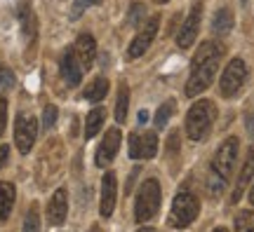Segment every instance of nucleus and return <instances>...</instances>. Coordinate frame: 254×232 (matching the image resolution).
Here are the masks:
<instances>
[{
    "mask_svg": "<svg viewBox=\"0 0 254 232\" xmlns=\"http://www.w3.org/2000/svg\"><path fill=\"white\" fill-rule=\"evenodd\" d=\"M158 24H160V17L155 14V17H151L148 21H146L144 26H141V31L136 33V38L132 40V45H129V49H127V56L129 59H136V56H141V54L151 47V43H153L155 33H158Z\"/></svg>",
    "mask_w": 254,
    "mask_h": 232,
    "instance_id": "9d476101",
    "label": "nucleus"
},
{
    "mask_svg": "<svg viewBox=\"0 0 254 232\" xmlns=\"http://www.w3.org/2000/svg\"><path fill=\"white\" fill-rule=\"evenodd\" d=\"M233 28V14H231V9H219V12H214V17H212V31L214 33H219V36H224V33H228Z\"/></svg>",
    "mask_w": 254,
    "mask_h": 232,
    "instance_id": "aec40b11",
    "label": "nucleus"
},
{
    "mask_svg": "<svg viewBox=\"0 0 254 232\" xmlns=\"http://www.w3.org/2000/svg\"><path fill=\"white\" fill-rule=\"evenodd\" d=\"M57 106H45V110H43V127L45 129H50V127L57 125Z\"/></svg>",
    "mask_w": 254,
    "mask_h": 232,
    "instance_id": "c756f323",
    "label": "nucleus"
},
{
    "mask_svg": "<svg viewBox=\"0 0 254 232\" xmlns=\"http://www.w3.org/2000/svg\"><path fill=\"white\" fill-rule=\"evenodd\" d=\"M214 232H228V230H226V228H217V230H214Z\"/></svg>",
    "mask_w": 254,
    "mask_h": 232,
    "instance_id": "58836bf2",
    "label": "nucleus"
},
{
    "mask_svg": "<svg viewBox=\"0 0 254 232\" xmlns=\"http://www.w3.org/2000/svg\"><path fill=\"white\" fill-rule=\"evenodd\" d=\"M14 87V73L9 68H0V92H7Z\"/></svg>",
    "mask_w": 254,
    "mask_h": 232,
    "instance_id": "cd10ccee",
    "label": "nucleus"
},
{
    "mask_svg": "<svg viewBox=\"0 0 254 232\" xmlns=\"http://www.w3.org/2000/svg\"><path fill=\"white\" fill-rule=\"evenodd\" d=\"M109 94V80L106 78H97V80H92L87 85V90L82 92V98H87L92 103H99L101 98H106Z\"/></svg>",
    "mask_w": 254,
    "mask_h": 232,
    "instance_id": "a211bd4d",
    "label": "nucleus"
},
{
    "mask_svg": "<svg viewBox=\"0 0 254 232\" xmlns=\"http://www.w3.org/2000/svg\"><path fill=\"white\" fill-rule=\"evenodd\" d=\"M221 56H224V47L219 43H202L200 45V49L193 56V63H190V75H189V82H186V96L189 98L200 96L212 85Z\"/></svg>",
    "mask_w": 254,
    "mask_h": 232,
    "instance_id": "f257e3e1",
    "label": "nucleus"
},
{
    "mask_svg": "<svg viewBox=\"0 0 254 232\" xmlns=\"http://www.w3.org/2000/svg\"><path fill=\"white\" fill-rule=\"evenodd\" d=\"M127 106H129V90H127V85L123 82L118 87V101H116V120L118 122H125Z\"/></svg>",
    "mask_w": 254,
    "mask_h": 232,
    "instance_id": "412c9836",
    "label": "nucleus"
},
{
    "mask_svg": "<svg viewBox=\"0 0 254 232\" xmlns=\"http://www.w3.org/2000/svg\"><path fill=\"white\" fill-rule=\"evenodd\" d=\"M104 117H106L104 108H94V110L87 113V120H85V139H92V136L99 134L101 125H104Z\"/></svg>",
    "mask_w": 254,
    "mask_h": 232,
    "instance_id": "6ab92c4d",
    "label": "nucleus"
},
{
    "mask_svg": "<svg viewBox=\"0 0 254 232\" xmlns=\"http://www.w3.org/2000/svg\"><path fill=\"white\" fill-rule=\"evenodd\" d=\"M59 71H62V78L68 87H78L80 85L82 68H80V63H78V59H75V54H73V47L64 52L62 61H59Z\"/></svg>",
    "mask_w": 254,
    "mask_h": 232,
    "instance_id": "4468645a",
    "label": "nucleus"
},
{
    "mask_svg": "<svg viewBox=\"0 0 254 232\" xmlns=\"http://www.w3.org/2000/svg\"><path fill=\"white\" fill-rule=\"evenodd\" d=\"M252 179H254V148L247 152L245 164H243V169H240V176H238V183H236V192H233V197H231V202H238V199L243 197L247 183H250Z\"/></svg>",
    "mask_w": 254,
    "mask_h": 232,
    "instance_id": "dca6fc26",
    "label": "nucleus"
},
{
    "mask_svg": "<svg viewBox=\"0 0 254 232\" xmlns=\"http://www.w3.org/2000/svg\"><path fill=\"white\" fill-rule=\"evenodd\" d=\"M38 136V120L31 115H19L17 117V125H14V143L21 155L31 152L33 143H36Z\"/></svg>",
    "mask_w": 254,
    "mask_h": 232,
    "instance_id": "0eeeda50",
    "label": "nucleus"
},
{
    "mask_svg": "<svg viewBox=\"0 0 254 232\" xmlns=\"http://www.w3.org/2000/svg\"><path fill=\"white\" fill-rule=\"evenodd\" d=\"M177 141H179V132H172V134H170V145H167L172 152L177 150Z\"/></svg>",
    "mask_w": 254,
    "mask_h": 232,
    "instance_id": "72a5a7b5",
    "label": "nucleus"
},
{
    "mask_svg": "<svg viewBox=\"0 0 254 232\" xmlns=\"http://www.w3.org/2000/svg\"><path fill=\"white\" fill-rule=\"evenodd\" d=\"M14 199H17V190L12 183L2 181L0 183V221H7L9 214H12V206H14Z\"/></svg>",
    "mask_w": 254,
    "mask_h": 232,
    "instance_id": "f3484780",
    "label": "nucleus"
},
{
    "mask_svg": "<svg viewBox=\"0 0 254 232\" xmlns=\"http://www.w3.org/2000/svg\"><path fill=\"white\" fill-rule=\"evenodd\" d=\"M200 19H202V5L198 2V5H193V9L189 12L186 21L182 24L179 33H177V45L182 47V49H189V47L195 43L198 31H200Z\"/></svg>",
    "mask_w": 254,
    "mask_h": 232,
    "instance_id": "6e6552de",
    "label": "nucleus"
},
{
    "mask_svg": "<svg viewBox=\"0 0 254 232\" xmlns=\"http://www.w3.org/2000/svg\"><path fill=\"white\" fill-rule=\"evenodd\" d=\"M247 80V66L243 59H231L226 66V71L221 73V80H219V90L221 96H236L238 92L243 90V85Z\"/></svg>",
    "mask_w": 254,
    "mask_h": 232,
    "instance_id": "39448f33",
    "label": "nucleus"
},
{
    "mask_svg": "<svg viewBox=\"0 0 254 232\" xmlns=\"http://www.w3.org/2000/svg\"><path fill=\"white\" fill-rule=\"evenodd\" d=\"M245 127H247V134H250V139L254 141V110L247 115V120H245Z\"/></svg>",
    "mask_w": 254,
    "mask_h": 232,
    "instance_id": "473e14b6",
    "label": "nucleus"
},
{
    "mask_svg": "<svg viewBox=\"0 0 254 232\" xmlns=\"http://www.w3.org/2000/svg\"><path fill=\"white\" fill-rule=\"evenodd\" d=\"M172 113H174V101H165L163 106L158 108V113H155V127H160V129H163V127L170 122Z\"/></svg>",
    "mask_w": 254,
    "mask_h": 232,
    "instance_id": "b1692460",
    "label": "nucleus"
},
{
    "mask_svg": "<svg viewBox=\"0 0 254 232\" xmlns=\"http://www.w3.org/2000/svg\"><path fill=\"white\" fill-rule=\"evenodd\" d=\"M116 197H118V181H116V174L106 171L104 179H101V206L99 211L104 218H109L116 209Z\"/></svg>",
    "mask_w": 254,
    "mask_h": 232,
    "instance_id": "ddd939ff",
    "label": "nucleus"
},
{
    "mask_svg": "<svg viewBox=\"0 0 254 232\" xmlns=\"http://www.w3.org/2000/svg\"><path fill=\"white\" fill-rule=\"evenodd\" d=\"M250 202L254 204V186H252V190H250Z\"/></svg>",
    "mask_w": 254,
    "mask_h": 232,
    "instance_id": "c9c22d12",
    "label": "nucleus"
},
{
    "mask_svg": "<svg viewBox=\"0 0 254 232\" xmlns=\"http://www.w3.org/2000/svg\"><path fill=\"white\" fill-rule=\"evenodd\" d=\"M101 0H73L71 5V19H80V14L92 5H99Z\"/></svg>",
    "mask_w": 254,
    "mask_h": 232,
    "instance_id": "a878e982",
    "label": "nucleus"
},
{
    "mask_svg": "<svg viewBox=\"0 0 254 232\" xmlns=\"http://www.w3.org/2000/svg\"><path fill=\"white\" fill-rule=\"evenodd\" d=\"M200 214V202L193 192H179L172 202V211H170V225L172 228H189Z\"/></svg>",
    "mask_w": 254,
    "mask_h": 232,
    "instance_id": "20e7f679",
    "label": "nucleus"
},
{
    "mask_svg": "<svg viewBox=\"0 0 254 232\" xmlns=\"http://www.w3.org/2000/svg\"><path fill=\"white\" fill-rule=\"evenodd\" d=\"M155 2H158V5H165V2H170V0H155Z\"/></svg>",
    "mask_w": 254,
    "mask_h": 232,
    "instance_id": "4c0bfd02",
    "label": "nucleus"
},
{
    "mask_svg": "<svg viewBox=\"0 0 254 232\" xmlns=\"http://www.w3.org/2000/svg\"><path fill=\"white\" fill-rule=\"evenodd\" d=\"M66 214H68V197H66V190L59 187L50 204H47V223L50 225H64L66 221Z\"/></svg>",
    "mask_w": 254,
    "mask_h": 232,
    "instance_id": "2eb2a0df",
    "label": "nucleus"
},
{
    "mask_svg": "<svg viewBox=\"0 0 254 232\" xmlns=\"http://www.w3.org/2000/svg\"><path fill=\"white\" fill-rule=\"evenodd\" d=\"M160 209V183L155 179L144 181V186L139 187V195H136V204H134V218L139 223L151 221Z\"/></svg>",
    "mask_w": 254,
    "mask_h": 232,
    "instance_id": "7ed1b4c3",
    "label": "nucleus"
},
{
    "mask_svg": "<svg viewBox=\"0 0 254 232\" xmlns=\"http://www.w3.org/2000/svg\"><path fill=\"white\" fill-rule=\"evenodd\" d=\"M144 122H148V113H146V110H139V125H144Z\"/></svg>",
    "mask_w": 254,
    "mask_h": 232,
    "instance_id": "f704fd0d",
    "label": "nucleus"
},
{
    "mask_svg": "<svg viewBox=\"0 0 254 232\" xmlns=\"http://www.w3.org/2000/svg\"><path fill=\"white\" fill-rule=\"evenodd\" d=\"M73 54H75V59H78L82 71H90L92 63H94V56H97V43H94V38L90 33L78 36L75 45H73Z\"/></svg>",
    "mask_w": 254,
    "mask_h": 232,
    "instance_id": "f8f14e48",
    "label": "nucleus"
},
{
    "mask_svg": "<svg viewBox=\"0 0 254 232\" xmlns=\"http://www.w3.org/2000/svg\"><path fill=\"white\" fill-rule=\"evenodd\" d=\"M5 127H7V98L0 96V136L5 132Z\"/></svg>",
    "mask_w": 254,
    "mask_h": 232,
    "instance_id": "7c9ffc66",
    "label": "nucleus"
},
{
    "mask_svg": "<svg viewBox=\"0 0 254 232\" xmlns=\"http://www.w3.org/2000/svg\"><path fill=\"white\" fill-rule=\"evenodd\" d=\"M238 232H254V211H240L236 216Z\"/></svg>",
    "mask_w": 254,
    "mask_h": 232,
    "instance_id": "5701e85b",
    "label": "nucleus"
},
{
    "mask_svg": "<svg viewBox=\"0 0 254 232\" xmlns=\"http://www.w3.org/2000/svg\"><path fill=\"white\" fill-rule=\"evenodd\" d=\"M19 17H21V28H24V36L28 40H33L36 38V17H33V12L24 5V7L19 9Z\"/></svg>",
    "mask_w": 254,
    "mask_h": 232,
    "instance_id": "4be33fe9",
    "label": "nucleus"
},
{
    "mask_svg": "<svg viewBox=\"0 0 254 232\" xmlns=\"http://www.w3.org/2000/svg\"><path fill=\"white\" fill-rule=\"evenodd\" d=\"M136 232H153L151 228H141V230H136Z\"/></svg>",
    "mask_w": 254,
    "mask_h": 232,
    "instance_id": "e433bc0d",
    "label": "nucleus"
},
{
    "mask_svg": "<svg viewBox=\"0 0 254 232\" xmlns=\"http://www.w3.org/2000/svg\"><path fill=\"white\" fill-rule=\"evenodd\" d=\"M9 160V145H0V169L7 164Z\"/></svg>",
    "mask_w": 254,
    "mask_h": 232,
    "instance_id": "2f4dec72",
    "label": "nucleus"
},
{
    "mask_svg": "<svg viewBox=\"0 0 254 232\" xmlns=\"http://www.w3.org/2000/svg\"><path fill=\"white\" fill-rule=\"evenodd\" d=\"M158 152V136L153 132H146L141 134H132L129 136V157L132 160H151Z\"/></svg>",
    "mask_w": 254,
    "mask_h": 232,
    "instance_id": "1a4fd4ad",
    "label": "nucleus"
},
{
    "mask_svg": "<svg viewBox=\"0 0 254 232\" xmlns=\"http://www.w3.org/2000/svg\"><path fill=\"white\" fill-rule=\"evenodd\" d=\"M207 190L212 197H219L224 190H226V179H221V176H217L214 171H209L207 176Z\"/></svg>",
    "mask_w": 254,
    "mask_h": 232,
    "instance_id": "393cba45",
    "label": "nucleus"
},
{
    "mask_svg": "<svg viewBox=\"0 0 254 232\" xmlns=\"http://www.w3.org/2000/svg\"><path fill=\"white\" fill-rule=\"evenodd\" d=\"M214 117H217V106L214 101L209 98H200L190 106L189 115H186V134L193 141H200L209 134V129L214 125Z\"/></svg>",
    "mask_w": 254,
    "mask_h": 232,
    "instance_id": "f03ea898",
    "label": "nucleus"
},
{
    "mask_svg": "<svg viewBox=\"0 0 254 232\" xmlns=\"http://www.w3.org/2000/svg\"><path fill=\"white\" fill-rule=\"evenodd\" d=\"M120 141H123V136H120L118 129H109L106 136H104V141L99 143V148H97V167H106L113 162V157L118 155V148H120Z\"/></svg>",
    "mask_w": 254,
    "mask_h": 232,
    "instance_id": "9b49d317",
    "label": "nucleus"
},
{
    "mask_svg": "<svg viewBox=\"0 0 254 232\" xmlns=\"http://www.w3.org/2000/svg\"><path fill=\"white\" fill-rule=\"evenodd\" d=\"M238 148H240V143H238L236 136H228L226 141L219 145L217 155H214V160H212V171L221 176V179H231V174H233V167H236V160H238Z\"/></svg>",
    "mask_w": 254,
    "mask_h": 232,
    "instance_id": "423d86ee",
    "label": "nucleus"
},
{
    "mask_svg": "<svg viewBox=\"0 0 254 232\" xmlns=\"http://www.w3.org/2000/svg\"><path fill=\"white\" fill-rule=\"evenodd\" d=\"M21 232H40V221H38L36 206H33V209L26 214V218H24V230H21Z\"/></svg>",
    "mask_w": 254,
    "mask_h": 232,
    "instance_id": "bb28decb",
    "label": "nucleus"
},
{
    "mask_svg": "<svg viewBox=\"0 0 254 232\" xmlns=\"http://www.w3.org/2000/svg\"><path fill=\"white\" fill-rule=\"evenodd\" d=\"M129 24L132 26H139V24H144V5H139V2H134L132 5V9H129Z\"/></svg>",
    "mask_w": 254,
    "mask_h": 232,
    "instance_id": "c85d7f7f",
    "label": "nucleus"
}]
</instances>
